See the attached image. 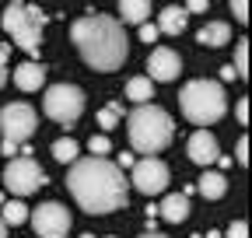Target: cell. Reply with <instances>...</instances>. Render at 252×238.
<instances>
[{
    "mask_svg": "<svg viewBox=\"0 0 252 238\" xmlns=\"http://www.w3.org/2000/svg\"><path fill=\"white\" fill-rule=\"evenodd\" d=\"M200 193L207 196V200H220V196H224L228 193V178L224 175H220V172H203L200 175Z\"/></svg>",
    "mask_w": 252,
    "mask_h": 238,
    "instance_id": "ac0fdd59",
    "label": "cell"
},
{
    "mask_svg": "<svg viewBox=\"0 0 252 238\" xmlns=\"http://www.w3.org/2000/svg\"><path fill=\"white\" fill-rule=\"evenodd\" d=\"M0 151H4V154L11 158V154H18V144H11V140H4V144H0Z\"/></svg>",
    "mask_w": 252,
    "mask_h": 238,
    "instance_id": "4dcf8cb0",
    "label": "cell"
},
{
    "mask_svg": "<svg viewBox=\"0 0 252 238\" xmlns=\"http://www.w3.org/2000/svg\"><path fill=\"white\" fill-rule=\"evenodd\" d=\"M235 112H238V123H249V102H245V98H238Z\"/></svg>",
    "mask_w": 252,
    "mask_h": 238,
    "instance_id": "f1b7e54d",
    "label": "cell"
},
{
    "mask_svg": "<svg viewBox=\"0 0 252 238\" xmlns=\"http://www.w3.org/2000/svg\"><path fill=\"white\" fill-rule=\"evenodd\" d=\"M0 238H7V224L4 221H0Z\"/></svg>",
    "mask_w": 252,
    "mask_h": 238,
    "instance_id": "e575fe53",
    "label": "cell"
},
{
    "mask_svg": "<svg viewBox=\"0 0 252 238\" xmlns=\"http://www.w3.org/2000/svg\"><path fill=\"white\" fill-rule=\"evenodd\" d=\"M210 0H186V14H203Z\"/></svg>",
    "mask_w": 252,
    "mask_h": 238,
    "instance_id": "83f0119b",
    "label": "cell"
},
{
    "mask_svg": "<svg viewBox=\"0 0 252 238\" xmlns=\"http://www.w3.org/2000/svg\"><path fill=\"white\" fill-rule=\"evenodd\" d=\"M228 238H249V224H245V221H235V224L228 228Z\"/></svg>",
    "mask_w": 252,
    "mask_h": 238,
    "instance_id": "4316f807",
    "label": "cell"
},
{
    "mask_svg": "<svg viewBox=\"0 0 252 238\" xmlns=\"http://www.w3.org/2000/svg\"><path fill=\"white\" fill-rule=\"evenodd\" d=\"M14 84L21 88V91H39V88L46 84V67L42 63H21L18 70H14Z\"/></svg>",
    "mask_w": 252,
    "mask_h": 238,
    "instance_id": "4fadbf2b",
    "label": "cell"
},
{
    "mask_svg": "<svg viewBox=\"0 0 252 238\" xmlns=\"http://www.w3.org/2000/svg\"><path fill=\"white\" fill-rule=\"evenodd\" d=\"M0 221H4V224H11V228L25 224V221H28V207H25L21 200H11V203H4V214H0Z\"/></svg>",
    "mask_w": 252,
    "mask_h": 238,
    "instance_id": "ffe728a7",
    "label": "cell"
},
{
    "mask_svg": "<svg viewBox=\"0 0 252 238\" xmlns=\"http://www.w3.org/2000/svg\"><path fill=\"white\" fill-rule=\"evenodd\" d=\"M35 126H39V116L28 102H11L0 109V133H4V140L21 144L35 133Z\"/></svg>",
    "mask_w": 252,
    "mask_h": 238,
    "instance_id": "ba28073f",
    "label": "cell"
},
{
    "mask_svg": "<svg viewBox=\"0 0 252 238\" xmlns=\"http://www.w3.org/2000/svg\"><path fill=\"white\" fill-rule=\"evenodd\" d=\"M133 165V154H119V168H130Z\"/></svg>",
    "mask_w": 252,
    "mask_h": 238,
    "instance_id": "d6a6232c",
    "label": "cell"
},
{
    "mask_svg": "<svg viewBox=\"0 0 252 238\" xmlns=\"http://www.w3.org/2000/svg\"><path fill=\"white\" fill-rule=\"evenodd\" d=\"M81 238H94V235H81Z\"/></svg>",
    "mask_w": 252,
    "mask_h": 238,
    "instance_id": "8d00e7d4",
    "label": "cell"
},
{
    "mask_svg": "<svg viewBox=\"0 0 252 238\" xmlns=\"http://www.w3.org/2000/svg\"><path fill=\"white\" fill-rule=\"evenodd\" d=\"M130 168H133V175H130L133 189H140L144 196L165 193V186H168V165H165V161H158V158H140V161H133Z\"/></svg>",
    "mask_w": 252,
    "mask_h": 238,
    "instance_id": "30bf717a",
    "label": "cell"
},
{
    "mask_svg": "<svg viewBox=\"0 0 252 238\" xmlns=\"http://www.w3.org/2000/svg\"><path fill=\"white\" fill-rule=\"evenodd\" d=\"M42 109H46V116L53 119V123L70 126V123H77L81 112H84V91L77 84H53V88H46Z\"/></svg>",
    "mask_w": 252,
    "mask_h": 238,
    "instance_id": "8992f818",
    "label": "cell"
},
{
    "mask_svg": "<svg viewBox=\"0 0 252 238\" xmlns=\"http://www.w3.org/2000/svg\"><path fill=\"white\" fill-rule=\"evenodd\" d=\"M189 158H193L196 165L210 168L217 158H220V147H217V137L210 130H196L193 137H189Z\"/></svg>",
    "mask_w": 252,
    "mask_h": 238,
    "instance_id": "7c38bea8",
    "label": "cell"
},
{
    "mask_svg": "<svg viewBox=\"0 0 252 238\" xmlns=\"http://www.w3.org/2000/svg\"><path fill=\"white\" fill-rule=\"evenodd\" d=\"M7 84V67H4V53H0V88Z\"/></svg>",
    "mask_w": 252,
    "mask_h": 238,
    "instance_id": "1f68e13d",
    "label": "cell"
},
{
    "mask_svg": "<svg viewBox=\"0 0 252 238\" xmlns=\"http://www.w3.org/2000/svg\"><path fill=\"white\" fill-rule=\"evenodd\" d=\"M137 28H140V42H147V46L158 42V28H154L151 21H144V25H137Z\"/></svg>",
    "mask_w": 252,
    "mask_h": 238,
    "instance_id": "484cf974",
    "label": "cell"
},
{
    "mask_svg": "<svg viewBox=\"0 0 252 238\" xmlns=\"http://www.w3.org/2000/svg\"><path fill=\"white\" fill-rule=\"evenodd\" d=\"M235 74L238 77H249V46H245V39H238V46H235Z\"/></svg>",
    "mask_w": 252,
    "mask_h": 238,
    "instance_id": "7402d4cb",
    "label": "cell"
},
{
    "mask_svg": "<svg viewBox=\"0 0 252 238\" xmlns=\"http://www.w3.org/2000/svg\"><path fill=\"white\" fill-rule=\"evenodd\" d=\"M126 133H130V144H133V151L140 154H158V151H165V147L172 144L175 137V123H172V116L161 109V105H137L130 112V119H126Z\"/></svg>",
    "mask_w": 252,
    "mask_h": 238,
    "instance_id": "3957f363",
    "label": "cell"
},
{
    "mask_svg": "<svg viewBox=\"0 0 252 238\" xmlns=\"http://www.w3.org/2000/svg\"><path fill=\"white\" fill-rule=\"evenodd\" d=\"M119 119H123V105L112 102V105H105V109L98 112V126H105V130H109V126H119Z\"/></svg>",
    "mask_w": 252,
    "mask_h": 238,
    "instance_id": "603a6c76",
    "label": "cell"
},
{
    "mask_svg": "<svg viewBox=\"0 0 252 238\" xmlns=\"http://www.w3.org/2000/svg\"><path fill=\"white\" fill-rule=\"evenodd\" d=\"M147 70H151V74H147L151 81L168 84V81H175V77L182 74V60H179V53L168 49V46H154L151 56H147Z\"/></svg>",
    "mask_w": 252,
    "mask_h": 238,
    "instance_id": "8fae6325",
    "label": "cell"
},
{
    "mask_svg": "<svg viewBox=\"0 0 252 238\" xmlns=\"http://www.w3.org/2000/svg\"><path fill=\"white\" fill-rule=\"evenodd\" d=\"M140 238H165V235H154V231H151V235H140Z\"/></svg>",
    "mask_w": 252,
    "mask_h": 238,
    "instance_id": "d590c367",
    "label": "cell"
},
{
    "mask_svg": "<svg viewBox=\"0 0 252 238\" xmlns=\"http://www.w3.org/2000/svg\"><path fill=\"white\" fill-rule=\"evenodd\" d=\"M238 165H249V140H238Z\"/></svg>",
    "mask_w": 252,
    "mask_h": 238,
    "instance_id": "f546056e",
    "label": "cell"
},
{
    "mask_svg": "<svg viewBox=\"0 0 252 238\" xmlns=\"http://www.w3.org/2000/svg\"><path fill=\"white\" fill-rule=\"evenodd\" d=\"M186 21H189V14L182 11V7H165L161 14H158V32H165V35H179V32H186Z\"/></svg>",
    "mask_w": 252,
    "mask_h": 238,
    "instance_id": "2e32d148",
    "label": "cell"
},
{
    "mask_svg": "<svg viewBox=\"0 0 252 238\" xmlns=\"http://www.w3.org/2000/svg\"><path fill=\"white\" fill-rule=\"evenodd\" d=\"M0 21H4L7 35H11L25 53H39V46H42V28H46V14H42L39 7L21 4V0H11L7 11L0 14Z\"/></svg>",
    "mask_w": 252,
    "mask_h": 238,
    "instance_id": "5b68a950",
    "label": "cell"
},
{
    "mask_svg": "<svg viewBox=\"0 0 252 238\" xmlns=\"http://www.w3.org/2000/svg\"><path fill=\"white\" fill-rule=\"evenodd\" d=\"M179 105H182V116L189 119V123L210 126V123H217V119L228 112V95H224V88H220V81L200 77V81H189L182 88Z\"/></svg>",
    "mask_w": 252,
    "mask_h": 238,
    "instance_id": "277c9868",
    "label": "cell"
},
{
    "mask_svg": "<svg viewBox=\"0 0 252 238\" xmlns=\"http://www.w3.org/2000/svg\"><path fill=\"white\" fill-rule=\"evenodd\" d=\"M88 151H91L94 158H102V154L112 151V140H109L105 133H98V137H91V140H88Z\"/></svg>",
    "mask_w": 252,
    "mask_h": 238,
    "instance_id": "cb8c5ba5",
    "label": "cell"
},
{
    "mask_svg": "<svg viewBox=\"0 0 252 238\" xmlns=\"http://www.w3.org/2000/svg\"><path fill=\"white\" fill-rule=\"evenodd\" d=\"M196 42H200V46H207V49L228 46V42H231V28H228L224 21H210V25H203L200 32H196Z\"/></svg>",
    "mask_w": 252,
    "mask_h": 238,
    "instance_id": "5bb4252c",
    "label": "cell"
},
{
    "mask_svg": "<svg viewBox=\"0 0 252 238\" xmlns=\"http://www.w3.org/2000/svg\"><path fill=\"white\" fill-rule=\"evenodd\" d=\"M119 18L126 25H144L151 18V0H119Z\"/></svg>",
    "mask_w": 252,
    "mask_h": 238,
    "instance_id": "e0dca14e",
    "label": "cell"
},
{
    "mask_svg": "<svg viewBox=\"0 0 252 238\" xmlns=\"http://www.w3.org/2000/svg\"><path fill=\"white\" fill-rule=\"evenodd\" d=\"M28 221H32V228H35V235L39 238H63L70 231V210L63 203H56V200H49V203H42L35 214H28Z\"/></svg>",
    "mask_w": 252,
    "mask_h": 238,
    "instance_id": "9c48e42d",
    "label": "cell"
},
{
    "mask_svg": "<svg viewBox=\"0 0 252 238\" xmlns=\"http://www.w3.org/2000/svg\"><path fill=\"white\" fill-rule=\"evenodd\" d=\"M67 189L84 214H112L119 207H126V196H130V182H126L123 168L109 158H94V154L70 161Z\"/></svg>",
    "mask_w": 252,
    "mask_h": 238,
    "instance_id": "6da1fadb",
    "label": "cell"
},
{
    "mask_svg": "<svg viewBox=\"0 0 252 238\" xmlns=\"http://www.w3.org/2000/svg\"><path fill=\"white\" fill-rule=\"evenodd\" d=\"M4 186L14 193V196H28V193H35L42 182H46V172L39 168V161L35 158H28V154H18V158H11L7 161V168H4Z\"/></svg>",
    "mask_w": 252,
    "mask_h": 238,
    "instance_id": "52a82bcc",
    "label": "cell"
},
{
    "mask_svg": "<svg viewBox=\"0 0 252 238\" xmlns=\"http://www.w3.org/2000/svg\"><path fill=\"white\" fill-rule=\"evenodd\" d=\"M228 4H231V14H235V21H249V0H228Z\"/></svg>",
    "mask_w": 252,
    "mask_h": 238,
    "instance_id": "d4e9b609",
    "label": "cell"
},
{
    "mask_svg": "<svg viewBox=\"0 0 252 238\" xmlns=\"http://www.w3.org/2000/svg\"><path fill=\"white\" fill-rule=\"evenodd\" d=\"M161 217H165L168 224H182V221L189 217V196H186V193L165 196V203H161Z\"/></svg>",
    "mask_w": 252,
    "mask_h": 238,
    "instance_id": "9a60e30c",
    "label": "cell"
},
{
    "mask_svg": "<svg viewBox=\"0 0 252 238\" xmlns=\"http://www.w3.org/2000/svg\"><path fill=\"white\" fill-rule=\"evenodd\" d=\"M53 158H56L60 165H70V161H77V140H70V137H60V140L53 144Z\"/></svg>",
    "mask_w": 252,
    "mask_h": 238,
    "instance_id": "44dd1931",
    "label": "cell"
},
{
    "mask_svg": "<svg viewBox=\"0 0 252 238\" xmlns=\"http://www.w3.org/2000/svg\"><path fill=\"white\" fill-rule=\"evenodd\" d=\"M220 77H224V81H235L238 74H235V67H224V70H220Z\"/></svg>",
    "mask_w": 252,
    "mask_h": 238,
    "instance_id": "836d02e7",
    "label": "cell"
},
{
    "mask_svg": "<svg viewBox=\"0 0 252 238\" xmlns=\"http://www.w3.org/2000/svg\"><path fill=\"white\" fill-rule=\"evenodd\" d=\"M126 98L137 102V105H147L154 98V81L151 77H130V84H126Z\"/></svg>",
    "mask_w": 252,
    "mask_h": 238,
    "instance_id": "d6986e66",
    "label": "cell"
},
{
    "mask_svg": "<svg viewBox=\"0 0 252 238\" xmlns=\"http://www.w3.org/2000/svg\"><path fill=\"white\" fill-rule=\"evenodd\" d=\"M70 39H74L77 53L84 56V63L91 70H119L126 63V53H130L123 21L105 18V14L77 18L70 25Z\"/></svg>",
    "mask_w": 252,
    "mask_h": 238,
    "instance_id": "7a4b0ae2",
    "label": "cell"
}]
</instances>
